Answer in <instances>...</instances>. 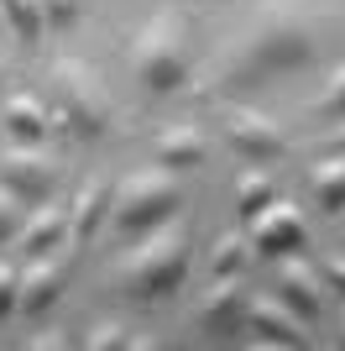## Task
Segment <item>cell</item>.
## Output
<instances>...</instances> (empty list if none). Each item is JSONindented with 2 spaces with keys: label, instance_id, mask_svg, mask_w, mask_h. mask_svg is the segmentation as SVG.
<instances>
[{
  "label": "cell",
  "instance_id": "12",
  "mask_svg": "<svg viewBox=\"0 0 345 351\" xmlns=\"http://www.w3.org/2000/svg\"><path fill=\"white\" fill-rule=\"evenodd\" d=\"M58 293H63V257H53V252L31 257V267L21 273V293H16V304L27 309V315H42Z\"/></svg>",
  "mask_w": 345,
  "mask_h": 351
},
{
  "label": "cell",
  "instance_id": "6",
  "mask_svg": "<svg viewBox=\"0 0 345 351\" xmlns=\"http://www.w3.org/2000/svg\"><path fill=\"white\" fill-rule=\"evenodd\" d=\"M0 178H5L21 199L42 205L47 194H53L58 162H53V152H42L37 142H5L0 147Z\"/></svg>",
  "mask_w": 345,
  "mask_h": 351
},
{
  "label": "cell",
  "instance_id": "21",
  "mask_svg": "<svg viewBox=\"0 0 345 351\" xmlns=\"http://www.w3.org/2000/svg\"><path fill=\"white\" fill-rule=\"evenodd\" d=\"M314 110H319L324 121H335V116L345 121V63H340V69L330 73V79H324V95L314 100Z\"/></svg>",
  "mask_w": 345,
  "mask_h": 351
},
{
  "label": "cell",
  "instance_id": "2",
  "mask_svg": "<svg viewBox=\"0 0 345 351\" xmlns=\"http://www.w3.org/2000/svg\"><path fill=\"white\" fill-rule=\"evenodd\" d=\"M188 273V220L168 215L162 226H152L146 236H136L131 257L120 263V293L126 299H162L183 283Z\"/></svg>",
  "mask_w": 345,
  "mask_h": 351
},
{
  "label": "cell",
  "instance_id": "25",
  "mask_svg": "<svg viewBox=\"0 0 345 351\" xmlns=\"http://www.w3.org/2000/svg\"><path fill=\"white\" fill-rule=\"evenodd\" d=\"M16 293H21V273H16L11 263H0V315L16 304Z\"/></svg>",
  "mask_w": 345,
  "mask_h": 351
},
{
  "label": "cell",
  "instance_id": "1",
  "mask_svg": "<svg viewBox=\"0 0 345 351\" xmlns=\"http://www.w3.org/2000/svg\"><path fill=\"white\" fill-rule=\"evenodd\" d=\"M314 58V32L298 11L288 5H272V11L257 16V27L241 37L235 58H230V73L235 84H257L267 73H288V69H303Z\"/></svg>",
  "mask_w": 345,
  "mask_h": 351
},
{
  "label": "cell",
  "instance_id": "4",
  "mask_svg": "<svg viewBox=\"0 0 345 351\" xmlns=\"http://www.w3.org/2000/svg\"><path fill=\"white\" fill-rule=\"evenodd\" d=\"M178 205H183L178 178H172L168 168H142V173H131L126 184L110 194L115 236H120V241H136V236H146L152 226H162L168 215H178Z\"/></svg>",
  "mask_w": 345,
  "mask_h": 351
},
{
  "label": "cell",
  "instance_id": "8",
  "mask_svg": "<svg viewBox=\"0 0 345 351\" xmlns=\"http://www.w3.org/2000/svg\"><path fill=\"white\" fill-rule=\"evenodd\" d=\"M225 136H230V147L251 162H272V158L288 152V136L277 132V121H267L261 110H251V105H225Z\"/></svg>",
  "mask_w": 345,
  "mask_h": 351
},
{
  "label": "cell",
  "instance_id": "9",
  "mask_svg": "<svg viewBox=\"0 0 345 351\" xmlns=\"http://www.w3.org/2000/svg\"><path fill=\"white\" fill-rule=\"evenodd\" d=\"M199 325L215 341H230L246 330V283L235 273H215V283H209V293L199 304Z\"/></svg>",
  "mask_w": 345,
  "mask_h": 351
},
{
  "label": "cell",
  "instance_id": "10",
  "mask_svg": "<svg viewBox=\"0 0 345 351\" xmlns=\"http://www.w3.org/2000/svg\"><path fill=\"white\" fill-rule=\"evenodd\" d=\"M277 283H283V304L298 315V320H314L319 309H324V293H319V273L303 263V252H288L277 257Z\"/></svg>",
  "mask_w": 345,
  "mask_h": 351
},
{
  "label": "cell",
  "instance_id": "5",
  "mask_svg": "<svg viewBox=\"0 0 345 351\" xmlns=\"http://www.w3.org/2000/svg\"><path fill=\"white\" fill-rule=\"evenodd\" d=\"M53 95H58V110L79 136H100L110 126V95H105L100 73L89 69L84 58H58L53 63Z\"/></svg>",
  "mask_w": 345,
  "mask_h": 351
},
{
  "label": "cell",
  "instance_id": "13",
  "mask_svg": "<svg viewBox=\"0 0 345 351\" xmlns=\"http://www.w3.org/2000/svg\"><path fill=\"white\" fill-rule=\"evenodd\" d=\"M110 178L105 173H89L84 184H79V194H73V205H68V231L79 236V241H89V236L100 231V220L110 215Z\"/></svg>",
  "mask_w": 345,
  "mask_h": 351
},
{
  "label": "cell",
  "instance_id": "19",
  "mask_svg": "<svg viewBox=\"0 0 345 351\" xmlns=\"http://www.w3.org/2000/svg\"><path fill=\"white\" fill-rule=\"evenodd\" d=\"M235 199H241V215L251 220L261 205H272V199H277V194H272V178L261 173V168H246L241 184H235Z\"/></svg>",
  "mask_w": 345,
  "mask_h": 351
},
{
  "label": "cell",
  "instance_id": "16",
  "mask_svg": "<svg viewBox=\"0 0 345 351\" xmlns=\"http://www.w3.org/2000/svg\"><path fill=\"white\" fill-rule=\"evenodd\" d=\"M157 158L168 168H199L204 162V136L194 126H162L157 132Z\"/></svg>",
  "mask_w": 345,
  "mask_h": 351
},
{
  "label": "cell",
  "instance_id": "17",
  "mask_svg": "<svg viewBox=\"0 0 345 351\" xmlns=\"http://www.w3.org/2000/svg\"><path fill=\"white\" fill-rule=\"evenodd\" d=\"M309 184H314V199H319V205L330 210V215H340V210H345V152H335V158H319Z\"/></svg>",
  "mask_w": 345,
  "mask_h": 351
},
{
  "label": "cell",
  "instance_id": "3",
  "mask_svg": "<svg viewBox=\"0 0 345 351\" xmlns=\"http://www.w3.org/2000/svg\"><path fill=\"white\" fill-rule=\"evenodd\" d=\"M131 63H136V79L146 89H178L188 79V32H183V11L178 5H162L152 11V21L142 27L136 47H131Z\"/></svg>",
  "mask_w": 345,
  "mask_h": 351
},
{
  "label": "cell",
  "instance_id": "14",
  "mask_svg": "<svg viewBox=\"0 0 345 351\" xmlns=\"http://www.w3.org/2000/svg\"><path fill=\"white\" fill-rule=\"evenodd\" d=\"M63 236H68V205H58L53 194H47V205L37 210V215L27 220V231H21V247H27L31 257H42V252L63 247Z\"/></svg>",
  "mask_w": 345,
  "mask_h": 351
},
{
  "label": "cell",
  "instance_id": "11",
  "mask_svg": "<svg viewBox=\"0 0 345 351\" xmlns=\"http://www.w3.org/2000/svg\"><path fill=\"white\" fill-rule=\"evenodd\" d=\"M246 325L257 330V346H303V325L298 315L277 299H246Z\"/></svg>",
  "mask_w": 345,
  "mask_h": 351
},
{
  "label": "cell",
  "instance_id": "7",
  "mask_svg": "<svg viewBox=\"0 0 345 351\" xmlns=\"http://www.w3.org/2000/svg\"><path fill=\"white\" fill-rule=\"evenodd\" d=\"M309 241V220H303L298 205H288V199H272V205H261L251 215V247L261 257H288V252H303Z\"/></svg>",
  "mask_w": 345,
  "mask_h": 351
},
{
  "label": "cell",
  "instance_id": "23",
  "mask_svg": "<svg viewBox=\"0 0 345 351\" xmlns=\"http://www.w3.org/2000/svg\"><path fill=\"white\" fill-rule=\"evenodd\" d=\"M84 346H89V351H126V330H120L115 320H100V325L84 336Z\"/></svg>",
  "mask_w": 345,
  "mask_h": 351
},
{
  "label": "cell",
  "instance_id": "20",
  "mask_svg": "<svg viewBox=\"0 0 345 351\" xmlns=\"http://www.w3.org/2000/svg\"><path fill=\"white\" fill-rule=\"evenodd\" d=\"M246 252H251V241H246L241 231H225L215 241V252H209V273H241Z\"/></svg>",
  "mask_w": 345,
  "mask_h": 351
},
{
  "label": "cell",
  "instance_id": "27",
  "mask_svg": "<svg viewBox=\"0 0 345 351\" xmlns=\"http://www.w3.org/2000/svg\"><path fill=\"white\" fill-rule=\"evenodd\" d=\"M324 278H330L335 289H340V299H345V257H335V263L324 267Z\"/></svg>",
  "mask_w": 345,
  "mask_h": 351
},
{
  "label": "cell",
  "instance_id": "22",
  "mask_svg": "<svg viewBox=\"0 0 345 351\" xmlns=\"http://www.w3.org/2000/svg\"><path fill=\"white\" fill-rule=\"evenodd\" d=\"M16 199H21V194H16L11 184L0 178V241H5V236H16V231H21V205H16Z\"/></svg>",
  "mask_w": 345,
  "mask_h": 351
},
{
  "label": "cell",
  "instance_id": "24",
  "mask_svg": "<svg viewBox=\"0 0 345 351\" xmlns=\"http://www.w3.org/2000/svg\"><path fill=\"white\" fill-rule=\"evenodd\" d=\"M79 5H84V0H42V16H47V27H73V21H79Z\"/></svg>",
  "mask_w": 345,
  "mask_h": 351
},
{
  "label": "cell",
  "instance_id": "29",
  "mask_svg": "<svg viewBox=\"0 0 345 351\" xmlns=\"http://www.w3.org/2000/svg\"><path fill=\"white\" fill-rule=\"evenodd\" d=\"M340 346H345V304H340Z\"/></svg>",
  "mask_w": 345,
  "mask_h": 351
},
{
  "label": "cell",
  "instance_id": "28",
  "mask_svg": "<svg viewBox=\"0 0 345 351\" xmlns=\"http://www.w3.org/2000/svg\"><path fill=\"white\" fill-rule=\"evenodd\" d=\"M335 147H340V152H345V121H340V132H335Z\"/></svg>",
  "mask_w": 345,
  "mask_h": 351
},
{
  "label": "cell",
  "instance_id": "26",
  "mask_svg": "<svg viewBox=\"0 0 345 351\" xmlns=\"http://www.w3.org/2000/svg\"><path fill=\"white\" fill-rule=\"evenodd\" d=\"M47 346L58 351V346H73V341L63 336V330H42V336H31V351H47Z\"/></svg>",
  "mask_w": 345,
  "mask_h": 351
},
{
  "label": "cell",
  "instance_id": "15",
  "mask_svg": "<svg viewBox=\"0 0 345 351\" xmlns=\"http://www.w3.org/2000/svg\"><path fill=\"white\" fill-rule=\"evenodd\" d=\"M47 110L37 95H11L5 100V132H11V142H42L47 136Z\"/></svg>",
  "mask_w": 345,
  "mask_h": 351
},
{
  "label": "cell",
  "instance_id": "18",
  "mask_svg": "<svg viewBox=\"0 0 345 351\" xmlns=\"http://www.w3.org/2000/svg\"><path fill=\"white\" fill-rule=\"evenodd\" d=\"M0 11H5V21L16 27V37L21 43H37L42 37V0H0Z\"/></svg>",
  "mask_w": 345,
  "mask_h": 351
}]
</instances>
